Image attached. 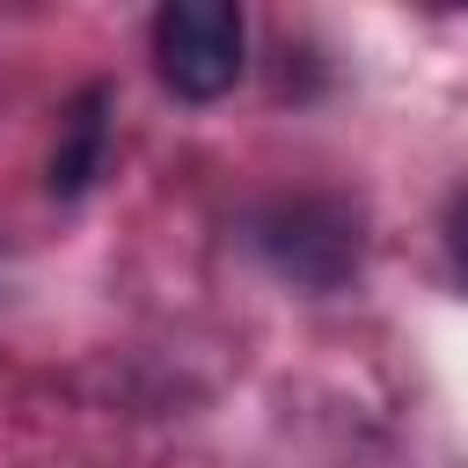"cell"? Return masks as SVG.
<instances>
[{"label": "cell", "mask_w": 468, "mask_h": 468, "mask_svg": "<svg viewBox=\"0 0 468 468\" xmlns=\"http://www.w3.org/2000/svg\"><path fill=\"white\" fill-rule=\"evenodd\" d=\"M102 139H110V88H88L73 110H66V139L51 154V190L58 197H80L95 176H102Z\"/></svg>", "instance_id": "3957f363"}, {"label": "cell", "mask_w": 468, "mask_h": 468, "mask_svg": "<svg viewBox=\"0 0 468 468\" xmlns=\"http://www.w3.org/2000/svg\"><path fill=\"white\" fill-rule=\"evenodd\" d=\"M154 66L183 102H219L249 66V29L234 0H168L154 15Z\"/></svg>", "instance_id": "6da1fadb"}, {"label": "cell", "mask_w": 468, "mask_h": 468, "mask_svg": "<svg viewBox=\"0 0 468 468\" xmlns=\"http://www.w3.org/2000/svg\"><path fill=\"white\" fill-rule=\"evenodd\" d=\"M256 249L300 292H336L358 271V212L336 197H278L256 212Z\"/></svg>", "instance_id": "7a4b0ae2"}, {"label": "cell", "mask_w": 468, "mask_h": 468, "mask_svg": "<svg viewBox=\"0 0 468 468\" xmlns=\"http://www.w3.org/2000/svg\"><path fill=\"white\" fill-rule=\"evenodd\" d=\"M446 249H453V263H461V278H468V190H461L453 212H446Z\"/></svg>", "instance_id": "277c9868"}]
</instances>
